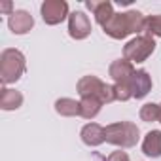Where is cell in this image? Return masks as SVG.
Here are the masks:
<instances>
[{
    "label": "cell",
    "mask_w": 161,
    "mask_h": 161,
    "mask_svg": "<svg viewBox=\"0 0 161 161\" xmlns=\"http://www.w3.org/2000/svg\"><path fill=\"white\" fill-rule=\"evenodd\" d=\"M86 6L93 12L95 21L101 27H104L112 19V15H114V6H112V2H108V0H103V2H93V0H91V2H87Z\"/></svg>",
    "instance_id": "cell-12"
},
{
    "label": "cell",
    "mask_w": 161,
    "mask_h": 161,
    "mask_svg": "<svg viewBox=\"0 0 161 161\" xmlns=\"http://www.w3.org/2000/svg\"><path fill=\"white\" fill-rule=\"evenodd\" d=\"M23 104V95L15 89L4 87L0 91V108L2 110H17Z\"/></svg>",
    "instance_id": "cell-14"
},
{
    "label": "cell",
    "mask_w": 161,
    "mask_h": 161,
    "mask_svg": "<svg viewBox=\"0 0 161 161\" xmlns=\"http://www.w3.org/2000/svg\"><path fill=\"white\" fill-rule=\"evenodd\" d=\"M104 161H129V155L125 153V152H121V150H118V152H114V153H110Z\"/></svg>",
    "instance_id": "cell-19"
},
{
    "label": "cell",
    "mask_w": 161,
    "mask_h": 161,
    "mask_svg": "<svg viewBox=\"0 0 161 161\" xmlns=\"http://www.w3.org/2000/svg\"><path fill=\"white\" fill-rule=\"evenodd\" d=\"M78 93H80V97H82V99H89V97L99 99L103 104L116 101L114 86L104 84L103 80H99L97 76H84L78 82Z\"/></svg>",
    "instance_id": "cell-4"
},
{
    "label": "cell",
    "mask_w": 161,
    "mask_h": 161,
    "mask_svg": "<svg viewBox=\"0 0 161 161\" xmlns=\"http://www.w3.org/2000/svg\"><path fill=\"white\" fill-rule=\"evenodd\" d=\"M80 136H82L84 144L87 146H101L104 140H106V135H104V127H101L99 123H87L82 133H80Z\"/></svg>",
    "instance_id": "cell-11"
},
{
    "label": "cell",
    "mask_w": 161,
    "mask_h": 161,
    "mask_svg": "<svg viewBox=\"0 0 161 161\" xmlns=\"http://www.w3.org/2000/svg\"><path fill=\"white\" fill-rule=\"evenodd\" d=\"M25 72V55L19 49H4L0 55V80L2 84H15Z\"/></svg>",
    "instance_id": "cell-2"
},
{
    "label": "cell",
    "mask_w": 161,
    "mask_h": 161,
    "mask_svg": "<svg viewBox=\"0 0 161 161\" xmlns=\"http://www.w3.org/2000/svg\"><path fill=\"white\" fill-rule=\"evenodd\" d=\"M144 32L148 36H159L161 38V15H150V17H146Z\"/></svg>",
    "instance_id": "cell-18"
},
{
    "label": "cell",
    "mask_w": 161,
    "mask_h": 161,
    "mask_svg": "<svg viewBox=\"0 0 161 161\" xmlns=\"http://www.w3.org/2000/svg\"><path fill=\"white\" fill-rule=\"evenodd\" d=\"M68 34L74 40H84L91 34V21L84 12H74L68 15Z\"/></svg>",
    "instance_id": "cell-7"
},
{
    "label": "cell",
    "mask_w": 161,
    "mask_h": 161,
    "mask_svg": "<svg viewBox=\"0 0 161 161\" xmlns=\"http://www.w3.org/2000/svg\"><path fill=\"white\" fill-rule=\"evenodd\" d=\"M55 110L61 116L72 118V116H80V103H76L74 99H59L55 103Z\"/></svg>",
    "instance_id": "cell-16"
},
{
    "label": "cell",
    "mask_w": 161,
    "mask_h": 161,
    "mask_svg": "<svg viewBox=\"0 0 161 161\" xmlns=\"http://www.w3.org/2000/svg\"><path fill=\"white\" fill-rule=\"evenodd\" d=\"M140 119L150 123V121H159V104L148 103L140 108Z\"/></svg>",
    "instance_id": "cell-17"
},
{
    "label": "cell",
    "mask_w": 161,
    "mask_h": 161,
    "mask_svg": "<svg viewBox=\"0 0 161 161\" xmlns=\"http://www.w3.org/2000/svg\"><path fill=\"white\" fill-rule=\"evenodd\" d=\"M8 27L14 34H27L32 27H34V19L29 12L25 10H15L10 14V19H8Z\"/></svg>",
    "instance_id": "cell-8"
},
{
    "label": "cell",
    "mask_w": 161,
    "mask_h": 161,
    "mask_svg": "<svg viewBox=\"0 0 161 161\" xmlns=\"http://www.w3.org/2000/svg\"><path fill=\"white\" fill-rule=\"evenodd\" d=\"M142 152L150 157H161V131H150L144 136Z\"/></svg>",
    "instance_id": "cell-13"
},
{
    "label": "cell",
    "mask_w": 161,
    "mask_h": 161,
    "mask_svg": "<svg viewBox=\"0 0 161 161\" xmlns=\"http://www.w3.org/2000/svg\"><path fill=\"white\" fill-rule=\"evenodd\" d=\"M101 106H103V103L99 99H93V97L82 99L80 101V116L86 118V119H93L101 112Z\"/></svg>",
    "instance_id": "cell-15"
},
{
    "label": "cell",
    "mask_w": 161,
    "mask_h": 161,
    "mask_svg": "<svg viewBox=\"0 0 161 161\" xmlns=\"http://www.w3.org/2000/svg\"><path fill=\"white\" fill-rule=\"evenodd\" d=\"M146 25V17L140 12H125V14H114L112 19L103 27L104 34H108L114 40H123L129 34L142 32Z\"/></svg>",
    "instance_id": "cell-1"
},
{
    "label": "cell",
    "mask_w": 161,
    "mask_h": 161,
    "mask_svg": "<svg viewBox=\"0 0 161 161\" xmlns=\"http://www.w3.org/2000/svg\"><path fill=\"white\" fill-rule=\"evenodd\" d=\"M155 49V40L153 36L148 34H140L133 40L127 42V46L123 47V57L131 63H144Z\"/></svg>",
    "instance_id": "cell-5"
},
{
    "label": "cell",
    "mask_w": 161,
    "mask_h": 161,
    "mask_svg": "<svg viewBox=\"0 0 161 161\" xmlns=\"http://www.w3.org/2000/svg\"><path fill=\"white\" fill-rule=\"evenodd\" d=\"M152 91V78L146 70H136L131 80V93L133 99H144Z\"/></svg>",
    "instance_id": "cell-10"
},
{
    "label": "cell",
    "mask_w": 161,
    "mask_h": 161,
    "mask_svg": "<svg viewBox=\"0 0 161 161\" xmlns=\"http://www.w3.org/2000/svg\"><path fill=\"white\" fill-rule=\"evenodd\" d=\"M0 8H2V12H4V14H8V12L12 10V2H4V4L0 6Z\"/></svg>",
    "instance_id": "cell-20"
},
{
    "label": "cell",
    "mask_w": 161,
    "mask_h": 161,
    "mask_svg": "<svg viewBox=\"0 0 161 161\" xmlns=\"http://www.w3.org/2000/svg\"><path fill=\"white\" fill-rule=\"evenodd\" d=\"M46 25H57L68 15V4L64 0H46L40 8Z\"/></svg>",
    "instance_id": "cell-6"
},
{
    "label": "cell",
    "mask_w": 161,
    "mask_h": 161,
    "mask_svg": "<svg viewBox=\"0 0 161 161\" xmlns=\"http://www.w3.org/2000/svg\"><path fill=\"white\" fill-rule=\"evenodd\" d=\"M135 66L127 59H118L110 64V76L116 84H131V80L135 76Z\"/></svg>",
    "instance_id": "cell-9"
},
{
    "label": "cell",
    "mask_w": 161,
    "mask_h": 161,
    "mask_svg": "<svg viewBox=\"0 0 161 161\" xmlns=\"http://www.w3.org/2000/svg\"><path fill=\"white\" fill-rule=\"evenodd\" d=\"M104 135H106V142L119 146V148H131L136 144L138 140V127L131 121H118L112 125L104 127Z\"/></svg>",
    "instance_id": "cell-3"
},
{
    "label": "cell",
    "mask_w": 161,
    "mask_h": 161,
    "mask_svg": "<svg viewBox=\"0 0 161 161\" xmlns=\"http://www.w3.org/2000/svg\"><path fill=\"white\" fill-rule=\"evenodd\" d=\"M159 121H161V104H159Z\"/></svg>",
    "instance_id": "cell-21"
}]
</instances>
